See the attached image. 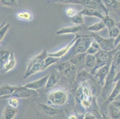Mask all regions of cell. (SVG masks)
<instances>
[{"label":"cell","instance_id":"cell-24","mask_svg":"<svg viewBox=\"0 0 120 119\" xmlns=\"http://www.w3.org/2000/svg\"><path fill=\"white\" fill-rule=\"evenodd\" d=\"M12 51H8V50H1V57H0V64H1V67H2L4 65L6 62L7 61L9 58L10 57V55L11 54Z\"/></svg>","mask_w":120,"mask_h":119},{"label":"cell","instance_id":"cell-30","mask_svg":"<svg viewBox=\"0 0 120 119\" xmlns=\"http://www.w3.org/2000/svg\"><path fill=\"white\" fill-rule=\"evenodd\" d=\"M90 76V74L87 71V70H81L77 74V79L78 80L84 82L85 81L88 79Z\"/></svg>","mask_w":120,"mask_h":119},{"label":"cell","instance_id":"cell-11","mask_svg":"<svg viewBox=\"0 0 120 119\" xmlns=\"http://www.w3.org/2000/svg\"><path fill=\"white\" fill-rule=\"evenodd\" d=\"M18 88L17 86H11L8 84L2 85L0 88V97L1 98H7L13 94Z\"/></svg>","mask_w":120,"mask_h":119},{"label":"cell","instance_id":"cell-27","mask_svg":"<svg viewBox=\"0 0 120 119\" xmlns=\"http://www.w3.org/2000/svg\"><path fill=\"white\" fill-rule=\"evenodd\" d=\"M82 91H83L84 98L93 101V94L90 87L88 85L86 84V83L83 82V88H82Z\"/></svg>","mask_w":120,"mask_h":119},{"label":"cell","instance_id":"cell-22","mask_svg":"<svg viewBox=\"0 0 120 119\" xmlns=\"http://www.w3.org/2000/svg\"><path fill=\"white\" fill-rule=\"evenodd\" d=\"M108 111L111 119H120V110L112 104L109 105Z\"/></svg>","mask_w":120,"mask_h":119},{"label":"cell","instance_id":"cell-17","mask_svg":"<svg viewBox=\"0 0 120 119\" xmlns=\"http://www.w3.org/2000/svg\"><path fill=\"white\" fill-rule=\"evenodd\" d=\"M97 63V59L95 55H92V54H87L85 60L84 66L85 69H90L91 70L95 67L96 64Z\"/></svg>","mask_w":120,"mask_h":119},{"label":"cell","instance_id":"cell-25","mask_svg":"<svg viewBox=\"0 0 120 119\" xmlns=\"http://www.w3.org/2000/svg\"><path fill=\"white\" fill-rule=\"evenodd\" d=\"M102 21L103 22L105 27L108 28V29L113 28V27L116 26V22L112 17H110L109 15H105L103 19L102 20Z\"/></svg>","mask_w":120,"mask_h":119},{"label":"cell","instance_id":"cell-5","mask_svg":"<svg viewBox=\"0 0 120 119\" xmlns=\"http://www.w3.org/2000/svg\"><path fill=\"white\" fill-rule=\"evenodd\" d=\"M78 36H79V35H75V38L68 44L66 45L64 48H62L61 49L59 50L58 51L53 52H49V56L57 58H60L64 57L70 51L71 49L73 47L74 43L75 42L77 38H78Z\"/></svg>","mask_w":120,"mask_h":119},{"label":"cell","instance_id":"cell-12","mask_svg":"<svg viewBox=\"0 0 120 119\" xmlns=\"http://www.w3.org/2000/svg\"><path fill=\"white\" fill-rule=\"evenodd\" d=\"M79 13L83 16L98 17L101 20L103 19V17L105 16V15H103L102 12L98 10L91 8H86V7H83L82 10Z\"/></svg>","mask_w":120,"mask_h":119},{"label":"cell","instance_id":"cell-43","mask_svg":"<svg viewBox=\"0 0 120 119\" xmlns=\"http://www.w3.org/2000/svg\"><path fill=\"white\" fill-rule=\"evenodd\" d=\"M118 80H120V72L116 74V76H115V79H114V80H113V82L116 83Z\"/></svg>","mask_w":120,"mask_h":119},{"label":"cell","instance_id":"cell-39","mask_svg":"<svg viewBox=\"0 0 120 119\" xmlns=\"http://www.w3.org/2000/svg\"><path fill=\"white\" fill-rule=\"evenodd\" d=\"M112 62L115 63L117 65H120V51H116L112 58Z\"/></svg>","mask_w":120,"mask_h":119},{"label":"cell","instance_id":"cell-28","mask_svg":"<svg viewBox=\"0 0 120 119\" xmlns=\"http://www.w3.org/2000/svg\"><path fill=\"white\" fill-rule=\"evenodd\" d=\"M1 4L3 6L8 8H16L18 6L17 0H1Z\"/></svg>","mask_w":120,"mask_h":119},{"label":"cell","instance_id":"cell-49","mask_svg":"<svg viewBox=\"0 0 120 119\" xmlns=\"http://www.w3.org/2000/svg\"><path fill=\"white\" fill-rule=\"evenodd\" d=\"M116 1H118L120 2V0H116Z\"/></svg>","mask_w":120,"mask_h":119},{"label":"cell","instance_id":"cell-45","mask_svg":"<svg viewBox=\"0 0 120 119\" xmlns=\"http://www.w3.org/2000/svg\"><path fill=\"white\" fill-rule=\"evenodd\" d=\"M69 119H78V117L75 114H72L69 116Z\"/></svg>","mask_w":120,"mask_h":119},{"label":"cell","instance_id":"cell-46","mask_svg":"<svg viewBox=\"0 0 120 119\" xmlns=\"http://www.w3.org/2000/svg\"><path fill=\"white\" fill-rule=\"evenodd\" d=\"M101 119H111V118H109V117H108L107 115H106L105 114L102 113V116H101Z\"/></svg>","mask_w":120,"mask_h":119},{"label":"cell","instance_id":"cell-48","mask_svg":"<svg viewBox=\"0 0 120 119\" xmlns=\"http://www.w3.org/2000/svg\"><path fill=\"white\" fill-rule=\"evenodd\" d=\"M116 100H120V95L116 98Z\"/></svg>","mask_w":120,"mask_h":119},{"label":"cell","instance_id":"cell-44","mask_svg":"<svg viewBox=\"0 0 120 119\" xmlns=\"http://www.w3.org/2000/svg\"><path fill=\"white\" fill-rule=\"evenodd\" d=\"M92 1H93L98 3V4H100V5H102V6H105V5L103 4V1H102V0H92Z\"/></svg>","mask_w":120,"mask_h":119},{"label":"cell","instance_id":"cell-19","mask_svg":"<svg viewBox=\"0 0 120 119\" xmlns=\"http://www.w3.org/2000/svg\"><path fill=\"white\" fill-rule=\"evenodd\" d=\"M120 95V80L116 82L115 86L113 89L109 96L108 98V101L112 102L113 100H116V98Z\"/></svg>","mask_w":120,"mask_h":119},{"label":"cell","instance_id":"cell-40","mask_svg":"<svg viewBox=\"0 0 120 119\" xmlns=\"http://www.w3.org/2000/svg\"><path fill=\"white\" fill-rule=\"evenodd\" d=\"M111 103L114 106L116 107L117 108H118L120 110V100H113V101L111 102Z\"/></svg>","mask_w":120,"mask_h":119},{"label":"cell","instance_id":"cell-20","mask_svg":"<svg viewBox=\"0 0 120 119\" xmlns=\"http://www.w3.org/2000/svg\"><path fill=\"white\" fill-rule=\"evenodd\" d=\"M16 17L20 20L23 21L29 22L31 21L33 18L32 13L29 11H19L16 14Z\"/></svg>","mask_w":120,"mask_h":119},{"label":"cell","instance_id":"cell-6","mask_svg":"<svg viewBox=\"0 0 120 119\" xmlns=\"http://www.w3.org/2000/svg\"><path fill=\"white\" fill-rule=\"evenodd\" d=\"M119 65L115 64V63L112 61V64H111V69H110L108 75L107 76L106 78L105 82L104 84V87L103 88V93H105L106 92L107 90L109 89L110 87L112 85V83H113V80L115 79V76H116V69L118 68Z\"/></svg>","mask_w":120,"mask_h":119},{"label":"cell","instance_id":"cell-42","mask_svg":"<svg viewBox=\"0 0 120 119\" xmlns=\"http://www.w3.org/2000/svg\"><path fill=\"white\" fill-rule=\"evenodd\" d=\"M96 117L94 115H93L91 113H86L84 115L83 119H96Z\"/></svg>","mask_w":120,"mask_h":119},{"label":"cell","instance_id":"cell-37","mask_svg":"<svg viewBox=\"0 0 120 119\" xmlns=\"http://www.w3.org/2000/svg\"><path fill=\"white\" fill-rule=\"evenodd\" d=\"M77 10L73 7H68L65 9V14L69 18H72L73 17L78 14Z\"/></svg>","mask_w":120,"mask_h":119},{"label":"cell","instance_id":"cell-41","mask_svg":"<svg viewBox=\"0 0 120 119\" xmlns=\"http://www.w3.org/2000/svg\"><path fill=\"white\" fill-rule=\"evenodd\" d=\"M116 26H117V27L119 28V29H120V21L119 22L116 23ZM120 42V35H119V36L118 37V38H116V39H115V48H116V46L117 45V44Z\"/></svg>","mask_w":120,"mask_h":119},{"label":"cell","instance_id":"cell-33","mask_svg":"<svg viewBox=\"0 0 120 119\" xmlns=\"http://www.w3.org/2000/svg\"><path fill=\"white\" fill-rule=\"evenodd\" d=\"M19 104H20V102H19V100L18 98H16L15 97L8 98V105H9L10 106L17 108V107L19 105Z\"/></svg>","mask_w":120,"mask_h":119},{"label":"cell","instance_id":"cell-9","mask_svg":"<svg viewBox=\"0 0 120 119\" xmlns=\"http://www.w3.org/2000/svg\"><path fill=\"white\" fill-rule=\"evenodd\" d=\"M50 75H47L46 76H44L42 78L38 79L37 80L32 82H29L28 83L24 85L26 88H29L30 89L32 90H37L38 89H40L41 88H45V85H46L47 81L48 79H49Z\"/></svg>","mask_w":120,"mask_h":119},{"label":"cell","instance_id":"cell-31","mask_svg":"<svg viewBox=\"0 0 120 119\" xmlns=\"http://www.w3.org/2000/svg\"><path fill=\"white\" fill-rule=\"evenodd\" d=\"M108 32L109 38H113V39H116L119 36L120 34V29L116 26L108 29Z\"/></svg>","mask_w":120,"mask_h":119},{"label":"cell","instance_id":"cell-2","mask_svg":"<svg viewBox=\"0 0 120 119\" xmlns=\"http://www.w3.org/2000/svg\"><path fill=\"white\" fill-rule=\"evenodd\" d=\"M59 58L53 57L49 56L44 59V60L41 61L37 63V64L33 65L30 69L28 72H25V75L23 76L24 79H26L29 76H32L34 74L37 73L38 72L43 71L44 70L47 69L49 66L53 64H55L58 61Z\"/></svg>","mask_w":120,"mask_h":119},{"label":"cell","instance_id":"cell-32","mask_svg":"<svg viewBox=\"0 0 120 119\" xmlns=\"http://www.w3.org/2000/svg\"><path fill=\"white\" fill-rule=\"evenodd\" d=\"M10 27V23L5 24L4 26H2V27H1V29H0V41H1V42L4 39L5 35L7 33L8 30H9Z\"/></svg>","mask_w":120,"mask_h":119},{"label":"cell","instance_id":"cell-38","mask_svg":"<svg viewBox=\"0 0 120 119\" xmlns=\"http://www.w3.org/2000/svg\"><path fill=\"white\" fill-rule=\"evenodd\" d=\"M54 2L64 3V4H73L81 5V3L79 0H53Z\"/></svg>","mask_w":120,"mask_h":119},{"label":"cell","instance_id":"cell-16","mask_svg":"<svg viewBox=\"0 0 120 119\" xmlns=\"http://www.w3.org/2000/svg\"><path fill=\"white\" fill-rule=\"evenodd\" d=\"M39 107L42 110L44 113L45 114H47L50 116H55L59 114L60 110L56 108L53 107L47 104H39Z\"/></svg>","mask_w":120,"mask_h":119},{"label":"cell","instance_id":"cell-34","mask_svg":"<svg viewBox=\"0 0 120 119\" xmlns=\"http://www.w3.org/2000/svg\"><path fill=\"white\" fill-rule=\"evenodd\" d=\"M73 64H72L70 61H67L65 62L64 63H62L60 65H59L57 67V70L59 71V72H62V73H64L65 71H66L69 67H70Z\"/></svg>","mask_w":120,"mask_h":119},{"label":"cell","instance_id":"cell-21","mask_svg":"<svg viewBox=\"0 0 120 119\" xmlns=\"http://www.w3.org/2000/svg\"><path fill=\"white\" fill-rule=\"evenodd\" d=\"M105 28H106L103 22L101 21L99 22L96 23H94L93 25L88 26L87 28V30L92 33H97L98 32L103 30Z\"/></svg>","mask_w":120,"mask_h":119},{"label":"cell","instance_id":"cell-29","mask_svg":"<svg viewBox=\"0 0 120 119\" xmlns=\"http://www.w3.org/2000/svg\"><path fill=\"white\" fill-rule=\"evenodd\" d=\"M70 19L72 23L77 26H81L84 23V16H82L79 13Z\"/></svg>","mask_w":120,"mask_h":119},{"label":"cell","instance_id":"cell-7","mask_svg":"<svg viewBox=\"0 0 120 119\" xmlns=\"http://www.w3.org/2000/svg\"><path fill=\"white\" fill-rule=\"evenodd\" d=\"M37 92L36 90L26 88L25 86H22L19 87V88L15 93L7 98L11 97H15L18 98H29L37 94Z\"/></svg>","mask_w":120,"mask_h":119},{"label":"cell","instance_id":"cell-36","mask_svg":"<svg viewBox=\"0 0 120 119\" xmlns=\"http://www.w3.org/2000/svg\"><path fill=\"white\" fill-rule=\"evenodd\" d=\"M76 72H77V66L72 64L70 67H69L63 73L67 77H71V76H73V75L75 74Z\"/></svg>","mask_w":120,"mask_h":119},{"label":"cell","instance_id":"cell-26","mask_svg":"<svg viewBox=\"0 0 120 119\" xmlns=\"http://www.w3.org/2000/svg\"><path fill=\"white\" fill-rule=\"evenodd\" d=\"M57 82H58V79L54 74L50 75L47 81L45 88L46 89H49L53 88L57 83Z\"/></svg>","mask_w":120,"mask_h":119},{"label":"cell","instance_id":"cell-3","mask_svg":"<svg viewBox=\"0 0 120 119\" xmlns=\"http://www.w3.org/2000/svg\"><path fill=\"white\" fill-rule=\"evenodd\" d=\"M68 100L67 92L63 89H57L50 92L48 95V102L56 106L64 105Z\"/></svg>","mask_w":120,"mask_h":119},{"label":"cell","instance_id":"cell-15","mask_svg":"<svg viewBox=\"0 0 120 119\" xmlns=\"http://www.w3.org/2000/svg\"><path fill=\"white\" fill-rule=\"evenodd\" d=\"M82 27L81 26L75 25L69 27H65L62 29H59L56 32V34L57 35H62L70 34V33H76L81 31Z\"/></svg>","mask_w":120,"mask_h":119},{"label":"cell","instance_id":"cell-10","mask_svg":"<svg viewBox=\"0 0 120 119\" xmlns=\"http://www.w3.org/2000/svg\"><path fill=\"white\" fill-rule=\"evenodd\" d=\"M102 1L108 12H113L117 15L120 14V2L116 0H102Z\"/></svg>","mask_w":120,"mask_h":119},{"label":"cell","instance_id":"cell-18","mask_svg":"<svg viewBox=\"0 0 120 119\" xmlns=\"http://www.w3.org/2000/svg\"><path fill=\"white\" fill-rule=\"evenodd\" d=\"M86 55H87L86 53L77 54V55L71 58L69 61H70L72 64L76 65V66L78 65H82V64H84Z\"/></svg>","mask_w":120,"mask_h":119},{"label":"cell","instance_id":"cell-47","mask_svg":"<svg viewBox=\"0 0 120 119\" xmlns=\"http://www.w3.org/2000/svg\"><path fill=\"white\" fill-rule=\"evenodd\" d=\"M115 49H116V51H120V42H119V43L117 44V45L116 46V48H115Z\"/></svg>","mask_w":120,"mask_h":119},{"label":"cell","instance_id":"cell-13","mask_svg":"<svg viewBox=\"0 0 120 119\" xmlns=\"http://www.w3.org/2000/svg\"><path fill=\"white\" fill-rule=\"evenodd\" d=\"M16 58H15L14 52L12 51L10 57L7 60V61L4 64V65H3V67H1V71L2 73H7L9 72L10 71H11L15 68V67L16 66Z\"/></svg>","mask_w":120,"mask_h":119},{"label":"cell","instance_id":"cell-35","mask_svg":"<svg viewBox=\"0 0 120 119\" xmlns=\"http://www.w3.org/2000/svg\"><path fill=\"white\" fill-rule=\"evenodd\" d=\"M92 101H90V100L84 98L83 99H82L79 103L81 104L83 108L86 109V110H90L92 107Z\"/></svg>","mask_w":120,"mask_h":119},{"label":"cell","instance_id":"cell-8","mask_svg":"<svg viewBox=\"0 0 120 119\" xmlns=\"http://www.w3.org/2000/svg\"><path fill=\"white\" fill-rule=\"evenodd\" d=\"M111 64H112V62L103 65V67L99 69L95 73L94 78H98L99 79V84H102L105 82L106 78L107 76L108 75L110 69H111Z\"/></svg>","mask_w":120,"mask_h":119},{"label":"cell","instance_id":"cell-1","mask_svg":"<svg viewBox=\"0 0 120 119\" xmlns=\"http://www.w3.org/2000/svg\"><path fill=\"white\" fill-rule=\"evenodd\" d=\"M94 39L91 35H79L74 43V45L68 52L71 58L73 56L80 54H85L87 52Z\"/></svg>","mask_w":120,"mask_h":119},{"label":"cell","instance_id":"cell-14","mask_svg":"<svg viewBox=\"0 0 120 119\" xmlns=\"http://www.w3.org/2000/svg\"><path fill=\"white\" fill-rule=\"evenodd\" d=\"M18 113V110L16 108L10 106L9 105H6L3 111L1 119H14Z\"/></svg>","mask_w":120,"mask_h":119},{"label":"cell","instance_id":"cell-23","mask_svg":"<svg viewBox=\"0 0 120 119\" xmlns=\"http://www.w3.org/2000/svg\"><path fill=\"white\" fill-rule=\"evenodd\" d=\"M101 50L100 48L99 43L94 39L93 41L91 42L90 47H88L87 50L86 54H92V55H95Z\"/></svg>","mask_w":120,"mask_h":119},{"label":"cell","instance_id":"cell-4","mask_svg":"<svg viewBox=\"0 0 120 119\" xmlns=\"http://www.w3.org/2000/svg\"><path fill=\"white\" fill-rule=\"evenodd\" d=\"M93 39L99 43L100 49L106 51H112L115 50V39L104 38L101 37L96 33H92L91 35Z\"/></svg>","mask_w":120,"mask_h":119}]
</instances>
